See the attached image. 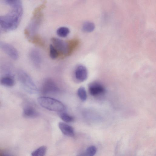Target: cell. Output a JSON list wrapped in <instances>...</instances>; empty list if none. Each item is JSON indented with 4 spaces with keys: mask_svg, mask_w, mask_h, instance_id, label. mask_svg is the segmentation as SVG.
<instances>
[{
    "mask_svg": "<svg viewBox=\"0 0 156 156\" xmlns=\"http://www.w3.org/2000/svg\"><path fill=\"white\" fill-rule=\"evenodd\" d=\"M22 14V6L12 8L6 14L0 16V26L6 31L16 29L19 24Z\"/></svg>",
    "mask_w": 156,
    "mask_h": 156,
    "instance_id": "6da1fadb",
    "label": "cell"
},
{
    "mask_svg": "<svg viewBox=\"0 0 156 156\" xmlns=\"http://www.w3.org/2000/svg\"><path fill=\"white\" fill-rule=\"evenodd\" d=\"M37 100L41 106L50 111L60 112L66 109L65 106L62 102L53 98L41 96L38 97Z\"/></svg>",
    "mask_w": 156,
    "mask_h": 156,
    "instance_id": "7a4b0ae2",
    "label": "cell"
},
{
    "mask_svg": "<svg viewBox=\"0 0 156 156\" xmlns=\"http://www.w3.org/2000/svg\"><path fill=\"white\" fill-rule=\"evenodd\" d=\"M18 80L24 89L31 94H36L38 89L32 80L24 71L19 70L17 72Z\"/></svg>",
    "mask_w": 156,
    "mask_h": 156,
    "instance_id": "3957f363",
    "label": "cell"
},
{
    "mask_svg": "<svg viewBox=\"0 0 156 156\" xmlns=\"http://www.w3.org/2000/svg\"><path fill=\"white\" fill-rule=\"evenodd\" d=\"M52 45L58 51L64 55H69L72 52L74 45L72 42H67L56 37L51 39Z\"/></svg>",
    "mask_w": 156,
    "mask_h": 156,
    "instance_id": "277c9868",
    "label": "cell"
},
{
    "mask_svg": "<svg viewBox=\"0 0 156 156\" xmlns=\"http://www.w3.org/2000/svg\"><path fill=\"white\" fill-rule=\"evenodd\" d=\"M59 90V89L54 81L50 78L45 80L41 89L42 93L45 94L57 93Z\"/></svg>",
    "mask_w": 156,
    "mask_h": 156,
    "instance_id": "5b68a950",
    "label": "cell"
},
{
    "mask_svg": "<svg viewBox=\"0 0 156 156\" xmlns=\"http://www.w3.org/2000/svg\"><path fill=\"white\" fill-rule=\"evenodd\" d=\"M0 48L12 59L16 60L19 58V54L17 50L12 45L0 41Z\"/></svg>",
    "mask_w": 156,
    "mask_h": 156,
    "instance_id": "8992f818",
    "label": "cell"
},
{
    "mask_svg": "<svg viewBox=\"0 0 156 156\" xmlns=\"http://www.w3.org/2000/svg\"><path fill=\"white\" fill-rule=\"evenodd\" d=\"M88 90L91 96H96L104 93L105 91V88L101 83L94 81L89 84Z\"/></svg>",
    "mask_w": 156,
    "mask_h": 156,
    "instance_id": "52a82bcc",
    "label": "cell"
},
{
    "mask_svg": "<svg viewBox=\"0 0 156 156\" xmlns=\"http://www.w3.org/2000/svg\"><path fill=\"white\" fill-rule=\"evenodd\" d=\"M74 77L77 81L82 82L87 79L88 73L87 68L81 65L77 66L74 71Z\"/></svg>",
    "mask_w": 156,
    "mask_h": 156,
    "instance_id": "ba28073f",
    "label": "cell"
},
{
    "mask_svg": "<svg viewBox=\"0 0 156 156\" xmlns=\"http://www.w3.org/2000/svg\"><path fill=\"white\" fill-rule=\"evenodd\" d=\"M58 126L64 135L70 137L74 136V129L71 126L62 122L59 123Z\"/></svg>",
    "mask_w": 156,
    "mask_h": 156,
    "instance_id": "9c48e42d",
    "label": "cell"
},
{
    "mask_svg": "<svg viewBox=\"0 0 156 156\" xmlns=\"http://www.w3.org/2000/svg\"><path fill=\"white\" fill-rule=\"evenodd\" d=\"M23 115L26 118H34L38 116V113L33 107L27 105L23 109Z\"/></svg>",
    "mask_w": 156,
    "mask_h": 156,
    "instance_id": "30bf717a",
    "label": "cell"
},
{
    "mask_svg": "<svg viewBox=\"0 0 156 156\" xmlns=\"http://www.w3.org/2000/svg\"><path fill=\"white\" fill-rule=\"evenodd\" d=\"M0 83L5 87H11L15 84V81L12 76L6 75L0 79Z\"/></svg>",
    "mask_w": 156,
    "mask_h": 156,
    "instance_id": "8fae6325",
    "label": "cell"
},
{
    "mask_svg": "<svg viewBox=\"0 0 156 156\" xmlns=\"http://www.w3.org/2000/svg\"><path fill=\"white\" fill-rule=\"evenodd\" d=\"M39 52L36 50H32L30 54L31 60L36 66H38L41 62V58Z\"/></svg>",
    "mask_w": 156,
    "mask_h": 156,
    "instance_id": "7c38bea8",
    "label": "cell"
},
{
    "mask_svg": "<svg viewBox=\"0 0 156 156\" xmlns=\"http://www.w3.org/2000/svg\"><path fill=\"white\" fill-rule=\"evenodd\" d=\"M46 151L47 147L45 146H42L33 151L31 155L32 156H44Z\"/></svg>",
    "mask_w": 156,
    "mask_h": 156,
    "instance_id": "4fadbf2b",
    "label": "cell"
},
{
    "mask_svg": "<svg viewBox=\"0 0 156 156\" xmlns=\"http://www.w3.org/2000/svg\"><path fill=\"white\" fill-rule=\"evenodd\" d=\"M95 28L94 23L90 21H87L83 24L82 29L83 31L87 32H91L94 31Z\"/></svg>",
    "mask_w": 156,
    "mask_h": 156,
    "instance_id": "5bb4252c",
    "label": "cell"
},
{
    "mask_svg": "<svg viewBox=\"0 0 156 156\" xmlns=\"http://www.w3.org/2000/svg\"><path fill=\"white\" fill-rule=\"evenodd\" d=\"M58 115L60 118L66 122H70L74 120L73 117L63 111L59 112Z\"/></svg>",
    "mask_w": 156,
    "mask_h": 156,
    "instance_id": "9a60e30c",
    "label": "cell"
},
{
    "mask_svg": "<svg viewBox=\"0 0 156 156\" xmlns=\"http://www.w3.org/2000/svg\"><path fill=\"white\" fill-rule=\"evenodd\" d=\"M69 29L66 27H61L59 28L57 30V35L61 37H66L69 34Z\"/></svg>",
    "mask_w": 156,
    "mask_h": 156,
    "instance_id": "2e32d148",
    "label": "cell"
},
{
    "mask_svg": "<svg viewBox=\"0 0 156 156\" xmlns=\"http://www.w3.org/2000/svg\"><path fill=\"white\" fill-rule=\"evenodd\" d=\"M78 96L82 101H85L87 99V94L85 88L83 87H79L77 92Z\"/></svg>",
    "mask_w": 156,
    "mask_h": 156,
    "instance_id": "e0dca14e",
    "label": "cell"
},
{
    "mask_svg": "<svg viewBox=\"0 0 156 156\" xmlns=\"http://www.w3.org/2000/svg\"><path fill=\"white\" fill-rule=\"evenodd\" d=\"M97 151L96 147L92 145L87 147L83 154V155L87 156H93L96 153Z\"/></svg>",
    "mask_w": 156,
    "mask_h": 156,
    "instance_id": "ac0fdd59",
    "label": "cell"
},
{
    "mask_svg": "<svg viewBox=\"0 0 156 156\" xmlns=\"http://www.w3.org/2000/svg\"><path fill=\"white\" fill-rule=\"evenodd\" d=\"M5 3L11 6L12 8L22 6L20 0H5Z\"/></svg>",
    "mask_w": 156,
    "mask_h": 156,
    "instance_id": "d6986e66",
    "label": "cell"
},
{
    "mask_svg": "<svg viewBox=\"0 0 156 156\" xmlns=\"http://www.w3.org/2000/svg\"><path fill=\"white\" fill-rule=\"evenodd\" d=\"M50 56L52 59H55L58 56V51L52 44L49 46Z\"/></svg>",
    "mask_w": 156,
    "mask_h": 156,
    "instance_id": "ffe728a7",
    "label": "cell"
}]
</instances>
